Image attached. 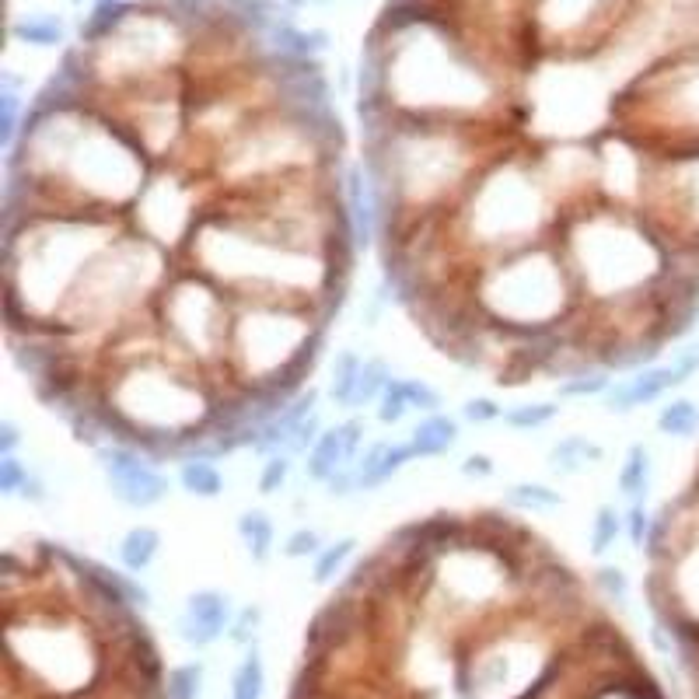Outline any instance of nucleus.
I'll return each instance as SVG.
<instances>
[{
  "mask_svg": "<svg viewBox=\"0 0 699 699\" xmlns=\"http://www.w3.org/2000/svg\"><path fill=\"white\" fill-rule=\"evenodd\" d=\"M402 392L409 399V409H420V413H441V392L430 388L423 378H402Z\"/></svg>",
  "mask_w": 699,
  "mask_h": 699,
  "instance_id": "393cba45",
  "label": "nucleus"
},
{
  "mask_svg": "<svg viewBox=\"0 0 699 699\" xmlns=\"http://www.w3.org/2000/svg\"><path fill=\"white\" fill-rule=\"evenodd\" d=\"M504 500L518 511H556V507H563V493L549 490L542 483H514L504 493Z\"/></svg>",
  "mask_w": 699,
  "mask_h": 699,
  "instance_id": "4468645a",
  "label": "nucleus"
},
{
  "mask_svg": "<svg viewBox=\"0 0 699 699\" xmlns=\"http://www.w3.org/2000/svg\"><path fill=\"white\" fill-rule=\"evenodd\" d=\"M11 35L21 42H32V46H56L63 39V28L56 18L42 14V18H25V21H14L11 25Z\"/></svg>",
  "mask_w": 699,
  "mask_h": 699,
  "instance_id": "6ab92c4d",
  "label": "nucleus"
},
{
  "mask_svg": "<svg viewBox=\"0 0 699 699\" xmlns=\"http://www.w3.org/2000/svg\"><path fill=\"white\" fill-rule=\"evenodd\" d=\"M238 535H242L245 549L256 563H266L277 546V528H273L266 511H242L238 514Z\"/></svg>",
  "mask_w": 699,
  "mask_h": 699,
  "instance_id": "9d476101",
  "label": "nucleus"
},
{
  "mask_svg": "<svg viewBox=\"0 0 699 699\" xmlns=\"http://www.w3.org/2000/svg\"><path fill=\"white\" fill-rule=\"evenodd\" d=\"M21 497L32 500V504H42V500H46V483H42V479L32 472V479H28V483H25V490H21Z\"/></svg>",
  "mask_w": 699,
  "mask_h": 699,
  "instance_id": "f704fd0d",
  "label": "nucleus"
},
{
  "mask_svg": "<svg viewBox=\"0 0 699 699\" xmlns=\"http://www.w3.org/2000/svg\"><path fill=\"white\" fill-rule=\"evenodd\" d=\"M364 434H367V427L360 416H350V420L336 423V427H326L319 441H315V448L308 451V462H305L308 476H312L315 483H329L336 472L353 469V462L360 458Z\"/></svg>",
  "mask_w": 699,
  "mask_h": 699,
  "instance_id": "f03ea898",
  "label": "nucleus"
},
{
  "mask_svg": "<svg viewBox=\"0 0 699 699\" xmlns=\"http://www.w3.org/2000/svg\"><path fill=\"white\" fill-rule=\"evenodd\" d=\"M462 416L469 423H493V420H504V409L497 406L493 399H486V395H479V399H469L462 406Z\"/></svg>",
  "mask_w": 699,
  "mask_h": 699,
  "instance_id": "7c9ffc66",
  "label": "nucleus"
},
{
  "mask_svg": "<svg viewBox=\"0 0 699 699\" xmlns=\"http://www.w3.org/2000/svg\"><path fill=\"white\" fill-rule=\"evenodd\" d=\"M626 528V514L616 511V504H602L595 511V521H591V553L595 556H605L612 546L619 542Z\"/></svg>",
  "mask_w": 699,
  "mask_h": 699,
  "instance_id": "2eb2a0df",
  "label": "nucleus"
},
{
  "mask_svg": "<svg viewBox=\"0 0 699 699\" xmlns=\"http://www.w3.org/2000/svg\"><path fill=\"white\" fill-rule=\"evenodd\" d=\"M14 133H18V95H14V81L7 77L4 95H0V144L11 151Z\"/></svg>",
  "mask_w": 699,
  "mask_h": 699,
  "instance_id": "bb28decb",
  "label": "nucleus"
},
{
  "mask_svg": "<svg viewBox=\"0 0 699 699\" xmlns=\"http://www.w3.org/2000/svg\"><path fill=\"white\" fill-rule=\"evenodd\" d=\"M605 458V448L584 434H567L549 448V469L556 476H577V472L591 469Z\"/></svg>",
  "mask_w": 699,
  "mask_h": 699,
  "instance_id": "423d86ee",
  "label": "nucleus"
},
{
  "mask_svg": "<svg viewBox=\"0 0 699 699\" xmlns=\"http://www.w3.org/2000/svg\"><path fill=\"white\" fill-rule=\"evenodd\" d=\"M651 528H654V518H651V511H647V504H630V507H626V535H630L633 546L644 549Z\"/></svg>",
  "mask_w": 699,
  "mask_h": 699,
  "instance_id": "c85d7f7f",
  "label": "nucleus"
},
{
  "mask_svg": "<svg viewBox=\"0 0 699 699\" xmlns=\"http://www.w3.org/2000/svg\"><path fill=\"white\" fill-rule=\"evenodd\" d=\"M116 4H123V0H116Z\"/></svg>",
  "mask_w": 699,
  "mask_h": 699,
  "instance_id": "c9c22d12",
  "label": "nucleus"
},
{
  "mask_svg": "<svg viewBox=\"0 0 699 699\" xmlns=\"http://www.w3.org/2000/svg\"><path fill=\"white\" fill-rule=\"evenodd\" d=\"M263 686H266L263 661H259L256 651H249V658L238 665L235 682H231V699H263Z\"/></svg>",
  "mask_w": 699,
  "mask_h": 699,
  "instance_id": "a211bd4d",
  "label": "nucleus"
},
{
  "mask_svg": "<svg viewBox=\"0 0 699 699\" xmlns=\"http://www.w3.org/2000/svg\"><path fill=\"white\" fill-rule=\"evenodd\" d=\"M595 581H598V588L612 598V602L626 605V598H630V581H626L623 570H619V567H598Z\"/></svg>",
  "mask_w": 699,
  "mask_h": 699,
  "instance_id": "c756f323",
  "label": "nucleus"
},
{
  "mask_svg": "<svg viewBox=\"0 0 699 699\" xmlns=\"http://www.w3.org/2000/svg\"><path fill=\"white\" fill-rule=\"evenodd\" d=\"M493 469H497V465H493L486 455H469V458L462 462V476H479V479H486V476H493Z\"/></svg>",
  "mask_w": 699,
  "mask_h": 699,
  "instance_id": "72a5a7b5",
  "label": "nucleus"
},
{
  "mask_svg": "<svg viewBox=\"0 0 699 699\" xmlns=\"http://www.w3.org/2000/svg\"><path fill=\"white\" fill-rule=\"evenodd\" d=\"M231 633V598L214 588H203L186 598V612L179 619V637L193 647H210Z\"/></svg>",
  "mask_w": 699,
  "mask_h": 699,
  "instance_id": "20e7f679",
  "label": "nucleus"
},
{
  "mask_svg": "<svg viewBox=\"0 0 699 699\" xmlns=\"http://www.w3.org/2000/svg\"><path fill=\"white\" fill-rule=\"evenodd\" d=\"M287 476H291V455H284V451L266 455L263 472H259V493H263V497H273L277 490H284Z\"/></svg>",
  "mask_w": 699,
  "mask_h": 699,
  "instance_id": "4be33fe9",
  "label": "nucleus"
},
{
  "mask_svg": "<svg viewBox=\"0 0 699 699\" xmlns=\"http://www.w3.org/2000/svg\"><path fill=\"white\" fill-rule=\"evenodd\" d=\"M360 371H364V357H357L353 350H340L333 360V378H329V399L343 409H353L357 402V385Z\"/></svg>",
  "mask_w": 699,
  "mask_h": 699,
  "instance_id": "9b49d317",
  "label": "nucleus"
},
{
  "mask_svg": "<svg viewBox=\"0 0 699 699\" xmlns=\"http://www.w3.org/2000/svg\"><path fill=\"white\" fill-rule=\"evenodd\" d=\"M18 444H21L18 423L4 420V423H0V455H18Z\"/></svg>",
  "mask_w": 699,
  "mask_h": 699,
  "instance_id": "473e14b6",
  "label": "nucleus"
},
{
  "mask_svg": "<svg viewBox=\"0 0 699 699\" xmlns=\"http://www.w3.org/2000/svg\"><path fill=\"white\" fill-rule=\"evenodd\" d=\"M392 367L385 364L381 357H371L364 360V371H360V385H357V402H353V409H364L371 406V402L381 399V392L388 388V381H392Z\"/></svg>",
  "mask_w": 699,
  "mask_h": 699,
  "instance_id": "dca6fc26",
  "label": "nucleus"
},
{
  "mask_svg": "<svg viewBox=\"0 0 699 699\" xmlns=\"http://www.w3.org/2000/svg\"><path fill=\"white\" fill-rule=\"evenodd\" d=\"M651 448L647 444H630L623 458V469H619V493H623L630 504H647V490H651Z\"/></svg>",
  "mask_w": 699,
  "mask_h": 699,
  "instance_id": "6e6552de",
  "label": "nucleus"
},
{
  "mask_svg": "<svg viewBox=\"0 0 699 699\" xmlns=\"http://www.w3.org/2000/svg\"><path fill=\"white\" fill-rule=\"evenodd\" d=\"M161 549V532L151 525H133L130 532L119 539V563L126 567V574H144Z\"/></svg>",
  "mask_w": 699,
  "mask_h": 699,
  "instance_id": "1a4fd4ad",
  "label": "nucleus"
},
{
  "mask_svg": "<svg viewBox=\"0 0 699 699\" xmlns=\"http://www.w3.org/2000/svg\"><path fill=\"white\" fill-rule=\"evenodd\" d=\"M28 479H32V472L18 455H0V493L4 497H21Z\"/></svg>",
  "mask_w": 699,
  "mask_h": 699,
  "instance_id": "b1692460",
  "label": "nucleus"
},
{
  "mask_svg": "<svg viewBox=\"0 0 699 699\" xmlns=\"http://www.w3.org/2000/svg\"><path fill=\"white\" fill-rule=\"evenodd\" d=\"M658 430L665 437H693L699 430V402L693 399H672L661 406Z\"/></svg>",
  "mask_w": 699,
  "mask_h": 699,
  "instance_id": "ddd939ff",
  "label": "nucleus"
},
{
  "mask_svg": "<svg viewBox=\"0 0 699 699\" xmlns=\"http://www.w3.org/2000/svg\"><path fill=\"white\" fill-rule=\"evenodd\" d=\"M416 458L413 444L409 441H378L371 444V448L364 451V455L353 462V486L357 490H378L381 483H388V479L395 476V472H402L409 462Z\"/></svg>",
  "mask_w": 699,
  "mask_h": 699,
  "instance_id": "39448f33",
  "label": "nucleus"
},
{
  "mask_svg": "<svg viewBox=\"0 0 699 699\" xmlns=\"http://www.w3.org/2000/svg\"><path fill=\"white\" fill-rule=\"evenodd\" d=\"M409 444H413L416 458L448 455V451L458 444V420H451V416H444V413L423 416V420L413 427V437H409Z\"/></svg>",
  "mask_w": 699,
  "mask_h": 699,
  "instance_id": "0eeeda50",
  "label": "nucleus"
},
{
  "mask_svg": "<svg viewBox=\"0 0 699 699\" xmlns=\"http://www.w3.org/2000/svg\"><path fill=\"white\" fill-rule=\"evenodd\" d=\"M179 483L186 493H193V497H203V500H214L224 493V476L221 469H217L210 458H189V462H182L179 469Z\"/></svg>",
  "mask_w": 699,
  "mask_h": 699,
  "instance_id": "f8f14e48",
  "label": "nucleus"
},
{
  "mask_svg": "<svg viewBox=\"0 0 699 699\" xmlns=\"http://www.w3.org/2000/svg\"><path fill=\"white\" fill-rule=\"evenodd\" d=\"M686 371H682L675 360L668 364H651L630 381H619L605 392V409L609 413H633L637 406H651V402L665 399L672 388L686 385Z\"/></svg>",
  "mask_w": 699,
  "mask_h": 699,
  "instance_id": "7ed1b4c3",
  "label": "nucleus"
},
{
  "mask_svg": "<svg viewBox=\"0 0 699 699\" xmlns=\"http://www.w3.org/2000/svg\"><path fill=\"white\" fill-rule=\"evenodd\" d=\"M612 388V378L605 371H577L567 381L556 385V399H581V395H605Z\"/></svg>",
  "mask_w": 699,
  "mask_h": 699,
  "instance_id": "412c9836",
  "label": "nucleus"
},
{
  "mask_svg": "<svg viewBox=\"0 0 699 699\" xmlns=\"http://www.w3.org/2000/svg\"><path fill=\"white\" fill-rule=\"evenodd\" d=\"M560 416V402H521L514 409H504V423L511 430H539Z\"/></svg>",
  "mask_w": 699,
  "mask_h": 699,
  "instance_id": "f3484780",
  "label": "nucleus"
},
{
  "mask_svg": "<svg viewBox=\"0 0 699 699\" xmlns=\"http://www.w3.org/2000/svg\"><path fill=\"white\" fill-rule=\"evenodd\" d=\"M406 413H409V399H406V392H402V378H392L385 392H381V399H378V420L381 423H399Z\"/></svg>",
  "mask_w": 699,
  "mask_h": 699,
  "instance_id": "a878e982",
  "label": "nucleus"
},
{
  "mask_svg": "<svg viewBox=\"0 0 699 699\" xmlns=\"http://www.w3.org/2000/svg\"><path fill=\"white\" fill-rule=\"evenodd\" d=\"M280 549H284V556H291V560H308V556L322 553V535L315 532V528H298V532L287 535Z\"/></svg>",
  "mask_w": 699,
  "mask_h": 699,
  "instance_id": "cd10ccee",
  "label": "nucleus"
},
{
  "mask_svg": "<svg viewBox=\"0 0 699 699\" xmlns=\"http://www.w3.org/2000/svg\"><path fill=\"white\" fill-rule=\"evenodd\" d=\"M203 668L200 665H179L168 675V696L172 699H200Z\"/></svg>",
  "mask_w": 699,
  "mask_h": 699,
  "instance_id": "5701e85b",
  "label": "nucleus"
},
{
  "mask_svg": "<svg viewBox=\"0 0 699 699\" xmlns=\"http://www.w3.org/2000/svg\"><path fill=\"white\" fill-rule=\"evenodd\" d=\"M256 626H259V609H245L242 616H238V623H231V637H235L238 644H249Z\"/></svg>",
  "mask_w": 699,
  "mask_h": 699,
  "instance_id": "2f4dec72",
  "label": "nucleus"
},
{
  "mask_svg": "<svg viewBox=\"0 0 699 699\" xmlns=\"http://www.w3.org/2000/svg\"><path fill=\"white\" fill-rule=\"evenodd\" d=\"M98 465H102L112 497L133 511H147L168 497V476L158 469L154 458H147L133 444H98Z\"/></svg>",
  "mask_w": 699,
  "mask_h": 699,
  "instance_id": "f257e3e1",
  "label": "nucleus"
},
{
  "mask_svg": "<svg viewBox=\"0 0 699 699\" xmlns=\"http://www.w3.org/2000/svg\"><path fill=\"white\" fill-rule=\"evenodd\" d=\"M353 549H357V539L353 535H347V539H340V542H333V546H322V553L315 556V581L319 584H329L336 574L343 570V563L353 556Z\"/></svg>",
  "mask_w": 699,
  "mask_h": 699,
  "instance_id": "aec40b11",
  "label": "nucleus"
}]
</instances>
